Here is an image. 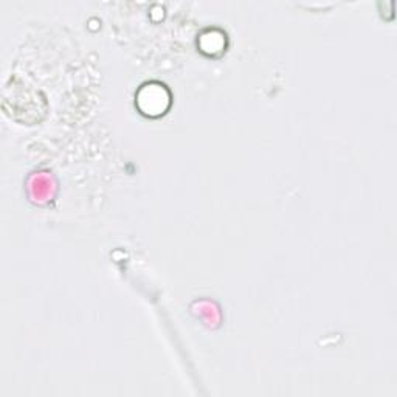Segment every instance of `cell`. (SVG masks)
<instances>
[{
  "instance_id": "6da1fadb",
  "label": "cell",
  "mask_w": 397,
  "mask_h": 397,
  "mask_svg": "<svg viewBox=\"0 0 397 397\" xmlns=\"http://www.w3.org/2000/svg\"><path fill=\"white\" fill-rule=\"evenodd\" d=\"M140 92L147 95V97H151V103H147L146 108L141 109L145 114L154 115V114H160V112H163L165 109H167L168 93L163 88V86L149 84V86H145Z\"/></svg>"
}]
</instances>
